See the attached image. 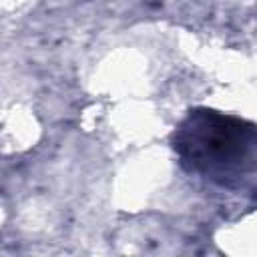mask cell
<instances>
[{"mask_svg": "<svg viewBox=\"0 0 257 257\" xmlns=\"http://www.w3.org/2000/svg\"><path fill=\"white\" fill-rule=\"evenodd\" d=\"M175 151L191 171L229 185L253 169V124L217 110L191 112L175 133Z\"/></svg>", "mask_w": 257, "mask_h": 257, "instance_id": "6da1fadb", "label": "cell"}]
</instances>
